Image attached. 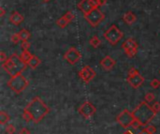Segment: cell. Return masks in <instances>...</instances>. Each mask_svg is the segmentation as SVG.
<instances>
[{"label": "cell", "mask_w": 160, "mask_h": 134, "mask_svg": "<svg viewBox=\"0 0 160 134\" xmlns=\"http://www.w3.org/2000/svg\"><path fill=\"white\" fill-rule=\"evenodd\" d=\"M23 109L30 115L34 123L40 122L50 113V108L39 97H35Z\"/></svg>", "instance_id": "6da1fadb"}, {"label": "cell", "mask_w": 160, "mask_h": 134, "mask_svg": "<svg viewBox=\"0 0 160 134\" xmlns=\"http://www.w3.org/2000/svg\"><path fill=\"white\" fill-rule=\"evenodd\" d=\"M132 115L135 120L138 121L141 126H147L157 114L154 112L152 105H149V103L146 101H142L134 109Z\"/></svg>", "instance_id": "7a4b0ae2"}, {"label": "cell", "mask_w": 160, "mask_h": 134, "mask_svg": "<svg viewBox=\"0 0 160 134\" xmlns=\"http://www.w3.org/2000/svg\"><path fill=\"white\" fill-rule=\"evenodd\" d=\"M2 67L6 72L12 77L22 73V71L25 70L27 65L21 59L18 54H13L7 59L6 62L2 64Z\"/></svg>", "instance_id": "3957f363"}, {"label": "cell", "mask_w": 160, "mask_h": 134, "mask_svg": "<svg viewBox=\"0 0 160 134\" xmlns=\"http://www.w3.org/2000/svg\"><path fill=\"white\" fill-rule=\"evenodd\" d=\"M7 85L15 94H20V93H22L28 86V81L22 75V73H21V74H18L16 76H12L8 81Z\"/></svg>", "instance_id": "277c9868"}, {"label": "cell", "mask_w": 160, "mask_h": 134, "mask_svg": "<svg viewBox=\"0 0 160 134\" xmlns=\"http://www.w3.org/2000/svg\"><path fill=\"white\" fill-rule=\"evenodd\" d=\"M116 121L117 123L124 129H128L129 127L133 128H139L141 125L139 124L138 121L135 120L132 113H130L128 109L123 110L117 116H116Z\"/></svg>", "instance_id": "5b68a950"}, {"label": "cell", "mask_w": 160, "mask_h": 134, "mask_svg": "<svg viewBox=\"0 0 160 134\" xmlns=\"http://www.w3.org/2000/svg\"><path fill=\"white\" fill-rule=\"evenodd\" d=\"M124 37V33L115 25L112 24L105 33H104V38L112 44V46H115L120 39Z\"/></svg>", "instance_id": "8992f818"}, {"label": "cell", "mask_w": 160, "mask_h": 134, "mask_svg": "<svg viewBox=\"0 0 160 134\" xmlns=\"http://www.w3.org/2000/svg\"><path fill=\"white\" fill-rule=\"evenodd\" d=\"M128 83L135 89L140 88L142 84L144 83L145 79L144 77L139 72V70L135 68H131L128 71V75L127 78Z\"/></svg>", "instance_id": "52a82bcc"}, {"label": "cell", "mask_w": 160, "mask_h": 134, "mask_svg": "<svg viewBox=\"0 0 160 134\" xmlns=\"http://www.w3.org/2000/svg\"><path fill=\"white\" fill-rule=\"evenodd\" d=\"M84 18L90 25L96 27L105 19V15L98 8H96L93 10H91L89 13L85 14Z\"/></svg>", "instance_id": "ba28073f"}, {"label": "cell", "mask_w": 160, "mask_h": 134, "mask_svg": "<svg viewBox=\"0 0 160 134\" xmlns=\"http://www.w3.org/2000/svg\"><path fill=\"white\" fill-rule=\"evenodd\" d=\"M138 43L135 39H133L132 38H129L128 39H126L124 41V43L122 44V48L125 51V54L128 56V57H134L138 52Z\"/></svg>", "instance_id": "9c48e42d"}, {"label": "cell", "mask_w": 160, "mask_h": 134, "mask_svg": "<svg viewBox=\"0 0 160 134\" xmlns=\"http://www.w3.org/2000/svg\"><path fill=\"white\" fill-rule=\"evenodd\" d=\"M96 112H97V108L90 101H84L78 108V113L85 119L92 117L96 114Z\"/></svg>", "instance_id": "30bf717a"}, {"label": "cell", "mask_w": 160, "mask_h": 134, "mask_svg": "<svg viewBox=\"0 0 160 134\" xmlns=\"http://www.w3.org/2000/svg\"><path fill=\"white\" fill-rule=\"evenodd\" d=\"M81 58H82V54L75 47L69 48L64 54V59L70 65L77 64L81 60Z\"/></svg>", "instance_id": "8fae6325"}, {"label": "cell", "mask_w": 160, "mask_h": 134, "mask_svg": "<svg viewBox=\"0 0 160 134\" xmlns=\"http://www.w3.org/2000/svg\"><path fill=\"white\" fill-rule=\"evenodd\" d=\"M98 0H81L78 3L79 9L85 15L96 8H98Z\"/></svg>", "instance_id": "7c38bea8"}, {"label": "cell", "mask_w": 160, "mask_h": 134, "mask_svg": "<svg viewBox=\"0 0 160 134\" xmlns=\"http://www.w3.org/2000/svg\"><path fill=\"white\" fill-rule=\"evenodd\" d=\"M97 73L90 66H84L79 72V77L85 84H89L95 77Z\"/></svg>", "instance_id": "4fadbf2b"}, {"label": "cell", "mask_w": 160, "mask_h": 134, "mask_svg": "<svg viewBox=\"0 0 160 134\" xmlns=\"http://www.w3.org/2000/svg\"><path fill=\"white\" fill-rule=\"evenodd\" d=\"M115 64H116V61L110 55L105 56L100 61V66L104 70H112L115 67Z\"/></svg>", "instance_id": "5bb4252c"}, {"label": "cell", "mask_w": 160, "mask_h": 134, "mask_svg": "<svg viewBox=\"0 0 160 134\" xmlns=\"http://www.w3.org/2000/svg\"><path fill=\"white\" fill-rule=\"evenodd\" d=\"M24 20V17L18 11H14L11 13V15L9 16V22L14 24V25H20Z\"/></svg>", "instance_id": "9a60e30c"}, {"label": "cell", "mask_w": 160, "mask_h": 134, "mask_svg": "<svg viewBox=\"0 0 160 134\" xmlns=\"http://www.w3.org/2000/svg\"><path fill=\"white\" fill-rule=\"evenodd\" d=\"M123 20L124 22L128 24V25H131L133 24L136 21H137V17L136 15L132 12V11H128L127 13H125V15L123 16Z\"/></svg>", "instance_id": "2e32d148"}, {"label": "cell", "mask_w": 160, "mask_h": 134, "mask_svg": "<svg viewBox=\"0 0 160 134\" xmlns=\"http://www.w3.org/2000/svg\"><path fill=\"white\" fill-rule=\"evenodd\" d=\"M40 64H41V60H40L38 56L33 55V56H32V58L30 59L29 63L27 64V66H28V67H30L32 70H35V69H37Z\"/></svg>", "instance_id": "e0dca14e"}, {"label": "cell", "mask_w": 160, "mask_h": 134, "mask_svg": "<svg viewBox=\"0 0 160 134\" xmlns=\"http://www.w3.org/2000/svg\"><path fill=\"white\" fill-rule=\"evenodd\" d=\"M9 121H10V116L6 112L1 111L0 112V124L1 125H6Z\"/></svg>", "instance_id": "ac0fdd59"}, {"label": "cell", "mask_w": 160, "mask_h": 134, "mask_svg": "<svg viewBox=\"0 0 160 134\" xmlns=\"http://www.w3.org/2000/svg\"><path fill=\"white\" fill-rule=\"evenodd\" d=\"M32 56H33V54H32L29 51H22V53L21 55H20L21 59H22L26 65L29 63V61H30V59L32 58Z\"/></svg>", "instance_id": "d6986e66"}, {"label": "cell", "mask_w": 160, "mask_h": 134, "mask_svg": "<svg viewBox=\"0 0 160 134\" xmlns=\"http://www.w3.org/2000/svg\"><path fill=\"white\" fill-rule=\"evenodd\" d=\"M19 35H20V38H21V40H22V41H23V40H28V39H30V37H31L30 32H29L27 29H25V28L22 29V30L19 32Z\"/></svg>", "instance_id": "ffe728a7"}, {"label": "cell", "mask_w": 160, "mask_h": 134, "mask_svg": "<svg viewBox=\"0 0 160 134\" xmlns=\"http://www.w3.org/2000/svg\"><path fill=\"white\" fill-rule=\"evenodd\" d=\"M89 43H90V45H91L92 47H94V48H98V47H99V46H100V44H101V40L98 39V37L94 36V37H92V38H91V39L89 40Z\"/></svg>", "instance_id": "44dd1931"}, {"label": "cell", "mask_w": 160, "mask_h": 134, "mask_svg": "<svg viewBox=\"0 0 160 134\" xmlns=\"http://www.w3.org/2000/svg\"><path fill=\"white\" fill-rule=\"evenodd\" d=\"M56 24L59 26V27H61V28H65L68 24V20L64 17V15L62 16V17H60L57 21H56Z\"/></svg>", "instance_id": "7402d4cb"}, {"label": "cell", "mask_w": 160, "mask_h": 134, "mask_svg": "<svg viewBox=\"0 0 160 134\" xmlns=\"http://www.w3.org/2000/svg\"><path fill=\"white\" fill-rule=\"evenodd\" d=\"M16 132V128L12 124H8L5 128V133L6 134H14Z\"/></svg>", "instance_id": "603a6c76"}, {"label": "cell", "mask_w": 160, "mask_h": 134, "mask_svg": "<svg viewBox=\"0 0 160 134\" xmlns=\"http://www.w3.org/2000/svg\"><path fill=\"white\" fill-rule=\"evenodd\" d=\"M144 99H145V101H146V102L151 103L152 101H154V100H155L156 96H155V94H154V93L149 92V93H147V94L144 96Z\"/></svg>", "instance_id": "cb8c5ba5"}, {"label": "cell", "mask_w": 160, "mask_h": 134, "mask_svg": "<svg viewBox=\"0 0 160 134\" xmlns=\"http://www.w3.org/2000/svg\"><path fill=\"white\" fill-rule=\"evenodd\" d=\"M10 39H11V42H12L13 44H18V43L20 42V40H21V38H20L19 33H14V34H12Z\"/></svg>", "instance_id": "d4e9b609"}, {"label": "cell", "mask_w": 160, "mask_h": 134, "mask_svg": "<svg viewBox=\"0 0 160 134\" xmlns=\"http://www.w3.org/2000/svg\"><path fill=\"white\" fill-rule=\"evenodd\" d=\"M30 46H31V43L28 40H23L21 43V48L22 51H28L30 49Z\"/></svg>", "instance_id": "484cf974"}, {"label": "cell", "mask_w": 160, "mask_h": 134, "mask_svg": "<svg viewBox=\"0 0 160 134\" xmlns=\"http://www.w3.org/2000/svg\"><path fill=\"white\" fill-rule=\"evenodd\" d=\"M64 17L68 20V23H70L71 21H73V20H74V14H73V12H72V11H68V12L64 15Z\"/></svg>", "instance_id": "4316f807"}, {"label": "cell", "mask_w": 160, "mask_h": 134, "mask_svg": "<svg viewBox=\"0 0 160 134\" xmlns=\"http://www.w3.org/2000/svg\"><path fill=\"white\" fill-rule=\"evenodd\" d=\"M150 85H151V86H152L153 88L157 89V88H158L160 86V81L159 80H158V79H153V80L151 81Z\"/></svg>", "instance_id": "83f0119b"}, {"label": "cell", "mask_w": 160, "mask_h": 134, "mask_svg": "<svg viewBox=\"0 0 160 134\" xmlns=\"http://www.w3.org/2000/svg\"><path fill=\"white\" fill-rule=\"evenodd\" d=\"M145 129L150 132L151 134H155L156 133V131H157V129H156V127L155 126H153V125H151V124H148L147 126H145Z\"/></svg>", "instance_id": "f1b7e54d"}, {"label": "cell", "mask_w": 160, "mask_h": 134, "mask_svg": "<svg viewBox=\"0 0 160 134\" xmlns=\"http://www.w3.org/2000/svg\"><path fill=\"white\" fill-rule=\"evenodd\" d=\"M152 108H153V110H154V112L156 113V114H158L160 113V102H155L153 105H152Z\"/></svg>", "instance_id": "f546056e"}, {"label": "cell", "mask_w": 160, "mask_h": 134, "mask_svg": "<svg viewBox=\"0 0 160 134\" xmlns=\"http://www.w3.org/2000/svg\"><path fill=\"white\" fill-rule=\"evenodd\" d=\"M7 59H8V57H7L6 54H5L4 52H1V53H0V61H1V63L3 64L4 62L7 61Z\"/></svg>", "instance_id": "4dcf8cb0"}, {"label": "cell", "mask_w": 160, "mask_h": 134, "mask_svg": "<svg viewBox=\"0 0 160 134\" xmlns=\"http://www.w3.org/2000/svg\"><path fill=\"white\" fill-rule=\"evenodd\" d=\"M19 134H31V132H30V131H29L28 129H26V128H22V129H21V130H20Z\"/></svg>", "instance_id": "1f68e13d"}, {"label": "cell", "mask_w": 160, "mask_h": 134, "mask_svg": "<svg viewBox=\"0 0 160 134\" xmlns=\"http://www.w3.org/2000/svg\"><path fill=\"white\" fill-rule=\"evenodd\" d=\"M107 0H98V4H99V7L100 6H104L106 4Z\"/></svg>", "instance_id": "d6a6232c"}, {"label": "cell", "mask_w": 160, "mask_h": 134, "mask_svg": "<svg viewBox=\"0 0 160 134\" xmlns=\"http://www.w3.org/2000/svg\"><path fill=\"white\" fill-rule=\"evenodd\" d=\"M138 134H151V133H150L146 129H144V130H142V131H140Z\"/></svg>", "instance_id": "836d02e7"}, {"label": "cell", "mask_w": 160, "mask_h": 134, "mask_svg": "<svg viewBox=\"0 0 160 134\" xmlns=\"http://www.w3.org/2000/svg\"><path fill=\"white\" fill-rule=\"evenodd\" d=\"M5 15V9L3 8H0V17H3Z\"/></svg>", "instance_id": "e575fe53"}, {"label": "cell", "mask_w": 160, "mask_h": 134, "mask_svg": "<svg viewBox=\"0 0 160 134\" xmlns=\"http://www.w3.org/2000/svg\"><path fill=\"white\" fill-rule=\"evenodd\" d=\"M123 134H132V133H131L130 131H126L125 133H123Z\"/></svg>", "instance_id": "d590c367"}, {"label": "cell", "mask_w": 160, "mask_h": 134, "mask_svg": "<svg viewBox=\"0 0 160 134\" xmlns=\"http://www.w3.org/2000/svg\"><path fill=\"white\" fill-rule=\"evenodd\" d=\"M42 1H44V2H49L50 0H42Z\"/></svg>", "instance_id": "8d00e7d4"}, {"label": "cell", "mask_w": 160, "mask_h": 134, "mask_svg": "<svg viewBox=\"0 0 160 134\" xmlns=\"http://www.w3.org/2000/svg\"><path fill=\"white\" fill-rule=\"evenodd\" d=\"M159 73H160V70H159Z\"/></svg>", "instance_id": "74e56055"}]
</instances>
